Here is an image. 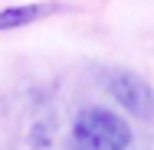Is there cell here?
Wrapping results in <instances>:
<instances>
[{
    "label": "cell",
    "instance_id": "cell-1",
    "mask_svg": "<svg viewBox=\"0 0 154 150\" xmlns=\"http://www.w3.org/2000/svg\"><path fill=\"white\" fill-rule=\"evenodd\" d=\"M72 147L75 150H128L131 131L108 108H85L72 121Z\"/></svg>",
    "mask_w": 154,
    "mask_h": 150
},
{
    "label": "cell",
    "instance_id": "cell-2",
    "mask_svg": "<svg viewBox=\"0 0 154 150\" xmlns=\"http://www.w3.org/2000/svg\"><path fill=\"white\" fill-rule=\"evenodd\" d=\"M112 98L122 104L128 114H134L138 121H151L154 118V88L141 78V75H131V72H118L112 82H108Z\"/></svg>",
    "mask_w": 154,
    "mask_h": 150
},
{
    "label": "cell",
    "instance_id": "cell-3",
    "mask_svg": "<svg viewBox=\"0 0 154 150\" xmlns=\"http://www.w3.org/2000/svg\"><path fill=\"white\" fill-rule=\"evenodd\" d=\"M56 13V7L49 3H20V7H7L0 10V30H17V26H30L36 20Z\"/></svg>",
    "mask_w": 154,
    "mask_h": 150
}]
</instances>
